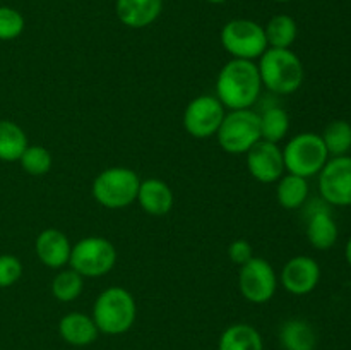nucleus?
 <instances>
[{
    "instance_id": "20e7f679",
    "label": "nucleus",
    "mask_w": 351,
    "mask_h": 350,
    "mask_svg": "<svg viewBox=\"0 0 351 350\" xmlns=\"http://www.w3.org/2000/svg\"><path fill=\"white\" fill-rule=\"evenodd\" d=\"M141 178L127 167H110L99 172L91 185L93 198L108 209H123L137 199Z\"/></svg>"
},
{
    "instance_id": "b1692460",
    "label": "nucleus",
    "mask_w": 351,
    "mask_h": 350,
    "mask_svg": "<svg viewBox=\"0 0 351 350\" xmlns=\"http://www.w3.org/2000/svg\"><path fill=\"white\" fill-rule=\"evenodd\" d=\"M261 139L280 144L290 130V115L281 106H269L259 113Z\"/></svg>"
},
{
    "instance_id": "ddd939ff",
    "label": "nucleus",
    "mask_w": 351,
    "mask_h": 350,
    "mask_svg": "<svg viewBox=\"0 0 351 350\" xmlns=\"http://www.w3.org/2000/svg\"><path fill=\"white\" fill-rule=\"evenodd\" d=\"M278 280L288 294L307 295L321 281V266L311 256H293L285 263Z\"/></svg>"
},
{
    "instance_id": "9b49d317",
    "label": "nucleus",
    "mask_w": 351,
    "mask_h": 350,
    "mask_svg": "<svg viewBox=\"0 0 351 350\" xmlns=\"http://www.w3.org/2000/svg\"><path fill=\"white\" fill-rule=\"evenodd\" d=\"M319 192L329 206H351V156L329 158L319 172Z\"/></svg>"
},
{
    "instance_id": "7ed1b4c3",
    "label": "nucleus",
    "mask_w": 351,
    "mask_h": 350,
    "mask_svg": "<svg viewBox=\"0 0 351 350\" xmlns=\"http://www.w3.org/2000/svg\"><path fill=\"white\" fill-rule=\"evenodd\" d=\"M91 318L95 319L99 333H105L110 336L123 335L136 323V299L123 287L105 288L96 297Z\"/></svg>"
},
{
    "instance_id": "f8f14e48",
    "label": "nucleus",
    "mask_w": 351,
    "mask_h": 350,
    "mask_svg": "<svg viewBox=\"0 0 351 350\" xmlns=\"http://www.w3.org/2000/svg\"><path fill=\"white\" fill-rule=\"evenodd\" d=\"M245 154L249 174L261 184H274L287 174L280 144L261 139Z\"/></svg>"
},
{
    "instance_id": "cd10ccee",
    "label": "nucleus",
    "mask_w": 351,
    "mask_h": 350,
    "mask_svg": "<svg viewBox=\"0 0 351 350\" xmlns=\"http://www.w3.org/2000/svg\"><path fill=\"white\" fill-rule=\"evenodd\" d=\"M24 26V16L14 7L2 5L0 7V41H10L16 40L23 34Z\"/></svg>"
},
{
    "instance_id": "1a4fd4ad",
    "label": "nucleus",
    "mask_w": 351,
    "mask_h": 350,
    "mask_svg": "<svg viewBox=\"0 0 351 350\" xmlns=\"http://www.w3.org/2000/svg\"><path fill=\"white\" fill-rule=\"evenodd\" d=\"M278 275L273 264L264 257L254 256L249 263L240 266L239 290L245 301L252 304H266L278 290Z\"/></svg>"
},
{
    "instance_id": "a211bd4d",
    "label": "nucleus",
    "mask_w": 351,
    "mask_h": 350,
    "mask_svg": "<svg viewBox=\"0 0 351 350\" xmlns=\"http://www.w3.org/2000/svg\"><path fill=\"white\" fill-rule=\"evenodd\" d=\"M58 335L69 345L86 347L98 338L99 329L89 314L69 312L58 321Z\"/></svg>"
},
{
    "instance_id": "a878e982",
    "label": "nucleus",
    "mask_w": 351,
    "mask_h": 350,
    "mask_svg": "<svg viewBox=\"0 0 351 350\" xmlns=\"http://www.w3.org/2000/svg\"><path fill=\"white\" fill-rule=\"evenodd\" d=\"M84 290V277L75 270L62 268L51 280V294L58 302H72Z\"/></svg>"
},
{
    "instance_id": "0eeeda50",
    "label": "nucleus",
    "mask_w": 351,
    "mask_h": 350,
    "mask_svg": "<svg viewBox=\"0 0 351 350\" xmlns=\"http://www.w3.org/2000/svg\"><path fill=\"white\" fill-rule=\"evenodd\" d=\"M216 137L226 153L245 154L257 141H261L259 113L252 108L228 110Z\"/></svg>"
},
{
    "instance_id": "f03ea898",
    "label": "nucleus",
    "mask_w": 351,
    "mask_h": 350,
    "mask_svg": "<svg viewBox=\"0 0 351 350\" xmlns=\"http://www.w3.org/2000/svg\"><path fill=\"white\" fill-rule=\"evenodd\" d=\"M257 69L264 88L276 95H293L304 84V64L291 48H267L261 55Z\"/></svg>"
},
{
    "instance_id": "6ab92c4d",
    "label": "nucleus",
    "mask_w": 351,
    "mask_h": 350,
    "mask_svg": "<svg viewBox=\"0 0 351 350\" xmlns=\"http://www.w3.org/2000/svg\"><path fill=\"white\" fill-rule=\"evenodd\" d=\"M278 340L283 350H314L317 345V333L305 319H288L280 326Z\"/></svg>"
},
{
    "instance_id": "9d476101",
    "label": "nucleus",
    "mask_w": 351,
    "mask_h": 350,
    "mask_svg": "<svg viewBox=\"0 0 351 350\" xmlns=\"http://www.w3.org/2000/svg\"><path fill=\"white\" fill-rule=\"evenodd\" d=\"M225 115L226 108L215 95H202L185 106L182 122L189 136L195 139H208L216 136Z\"/></svg>"
},
{
    "instance_id": "f3484780",
    "label": "nucleus",
    "mask_w": 351,
    "mask_h": 350,
    "mask_svg": "<svg viewBox=\"0 0 351 350\" xmlns=\"http://www.w3.org/2000/svg\"><path fill=\"white\" fill-rule=\"evenodd\" d=\"M136 201L147 215L165 216L173 208L175 196L170 185L161 178H146L141 180Z\"/></svg>"
},
{
    "instance_id": "2f4dec72",
    "label": "nucleus",
    "mask_w": 351,
    "mask_h": 350,
    "mask_svg": "<svg viewBox=\"0 0 351 350\" xmlns=\"http://www.w3.org/2000/svg\"><path fill=\"white\" fill-rule=\"evenodd\" d=\"M206 2H209V3H225L226 0H206Z\"/></svg>"
},
{
    "instance_id": "dca6fc26",
    "label": "nucleus",
    "mask_w": 351,
    "mask_h": 350,
    "mask_svg": "<svg viewBox=\"0 0 351 350\" xmlns=\"http://www.w3.org/2000/svg\"><path fill=\"white\" fill-rule=\"evenodd\" d=\"M163 10V0H117L115 12L120 23L132 30L151 26Z\"/></svg>"
},
{
    "instance_id": "f257e3e1",
    "label": "nucleus",
    "mask_w": 351,
    "mask_h": 350,
    "mask_svg": "<svg viewBox=\"0 0 351 350\" xmlns=\"http://www.w3.org/2000/svg\"><path fill=\"white\" fill-rule=\"evenodd\" d=\"M263 89L259 69L252 60L232 58L216 78V98L226 110L252 108Z\"/></svg>"
},
{
    "instance_id": "c85d7f7f",
    "label": "nucleus",
    "mask_w": 351,
    "mask_h": 350,
    "mask_svg": "<svg viewBox=\"0 0 351 350\" xmlns=\"http://www.w3.org/2000/svg\"><path fill=\"white\" fill-rule=\"evenodd\" d=\"M23 263L14 254H0V288H9L23 277Z\"/></svg>"
},
{
    "instance_id": "393cba45",
    "label": "nucleus",
    "mask_w": 351,
    "mask_h": 350,
    "mask_svg": "<svg viewBox=\"0 0 351 350\" xmlns=\"http://www.w3.org/2000/svg\"><path fill=\"white\" fill-rule=\"evenodd\" d=\"M329 158L346 156L351 151V124L346 120H332L321 134Z\"/></svg>"
},
{
    "instance_id": "7c9ffc66",
    "label": "nucleus",
    "mask_w": 351,
    "mask_h": 350,
    "mask_svg": "<svg viewBox=\"0 0 351 350\" xmlns=\"http://www.w3.org/2000/svg\"><path fill=\"white\" fill-rule=\"evenodd\" d=\"M345 257H346V261H348V264L351 266V237L348 239V242H346V247H345Z\"/></svg>"
},
{
    "instance_id": "412c9836",
    "label": "nucleus",
    "mask_w": 351,
    "mask_h": 350,
    "mask_svg": "<svg viewBox=\"0 0 351 350\" xmlns=\"http://www.w3.org/2000/svg\"><path fill=\"white\" fill-rule=\"evenodd\" d=\"M276 199L285 209H298L305 206L308 199V178L287 172L276 182Z\"/></svg>"
},
{
    "instance_id": "2eb2a0df",
    "label": "nucleus",
    "mask_w": 351,
    "mask_h": 350,
    "mask_svg": "<svg viewBox=\"0 0 351 350\" xmlns=\"http://www.w3.org/2000/svg\"><path fill=\"white\" fill-rule=\"evenodd\" d=\"M34 250L41 263L51 270H62L71 259L72 244L69 237L58 229H45L38 233Z\"/></svg>"
},
{
    "instance_id": "473e14b6",
    "label": "nucleus",
    "mask_w": 351,
    "mask_h": 350,
    "mask_svg": "<svg viewBox=\"0 0 351 350\" xmlns=\"http://www.w3.org/2000/svg\"><path fill=\"white\" fill-rule=\"evenodd\" d=\"M274 2H280V3H287V2H291V0H274Z\"/></svg>"
},
{
    "instance_id": "6e6552de",
    "label": "nucleus",
    "mask_w": 351,
    "mask_h": 350,
    "mask_svg": "<svg viewBox=\"0 0 351 350\" xmlns=\"http://www.w3.org/2000/svg\"><path fill=\"white\" fill-rule=\"evenodd\" d=\"M219 40L223 48L233 58H242V60H259L261 55L269 48L264 26L243 17L228 21L223 26Z\"/></svg>"
},
{
    "instance_id": "423d86ee",
    "label": "nucleus",
    "mask_w": 351,
    "mask_h": 350,
    "mask_svg": "<svg viewBox=\"0 0 351 350\" xmlns=\"http://www.w3.org/2000/svg\"><path fill=\"white\" fill-rule=\"evenodd\" d=\"M117 263V249L108 239L98 235L84 237L72 244L69 266L84 278L108 275Z\"/></svg>"
},
{
    "instance_id": "5701e85b",
    "label": "nucleus",
    "mask_w": 351,
    "mask_h": 350,
    "mask_svg": "<svg viewBox=\"0 0 351 350\" xmlns=\"http://www.w3.org/2000/svg\"><path fill=\"white\" fill-rule=\"evenodd\" d=\"M267 47L269 48H291L297 41L298 24L288 14H276L264 26Z\"/></svg>"
},
{
    "instance_id": "39448f33",
    "label": "nucleus",
    "mask_w": 351,
    "mask_h": 350,
    "mask_svg": "<svg viewBox=\"0 0 351 350\" xmlns=\"http://www.w3.org/2000/svg\"><path fill=\"white\" fill-rule=\"evenodd\" d=\"M285 170L288 174L311 178L328 163L329 153L324 146L321 134L300 132L291 137L283 148Z\"/></svg>"
},
{
    "instance_id": "aec40b11",
    "label": "nucleus",
    "mask_w": 351,
    "mask_h": 350,
    "mask_svg": "<svg viewBox=\"0 0 351 350\" xmlns=\"http://www.w3.org/2000/svg\"><path fill=\"white\" fill-rule=\"evenodd\" d=\"M218 350H264V340L252 325L235 323L221 333Z\"/></svg>"
},
{
    "instance_id": "4be33fe9",
    "label": "nucleus",
    "mask_w": 351,
    "mask_h": 350,
    "mask_svg": "<svg viewBox=\"0 0 351 350\" xmlns=\"http://www.w3.org/2000/svg\"><path fill=\"white\" fill-rule=\"evenodd\" d=\"M27 146V136L19 124L7 119L0 120V160L19 161Z\"/></svg>"
},
{
    "instance_id": "bb28decb",
    "label": "nucleus",
    "mask_w": 351,
    "mask_h": 350,
    "mask_svg": "<svg viewBox=\"0 0 351 350\" xmlns=\"http://www.w3.org/2000/svg\"><path fill=\"white\" fill-rule=\"evenodd\" d=\"M19 163L26 174L34 175V177H41V175H47L51 170L53 158H51V153L45 146L29 144L24 150V153L21 154Z\"/></svg>"
},
{
    "instance_id": "c756f323",
    "label": "nucleus",
    "mask_w": 351,
    "mask_h": 350,
    "mask_svg": "<svg viewBox=\"0 0 351 350\" xmlns=\"http://www.w3.org/2000/svg\"><path fill=\"white\" fill-rule=\"evenodd\" d=\"M228 257L232 259V263L243 266L245 263H249L254 257V247L249 240L245 239H237L230 244L228 247Z\"/></svg>"
},
{
    "instance_id": "4468645a",
    "label": "nucleus",
    "mask_w": 351,
    "mask_h": 350,
    "mask_svg": "<svg viewBox=\"0 0 351 350\" xmlns=\"http://www.w3.org/2000/svg\"><path fill=\"white\" fill-rule=\"evenodd\" d=\"M307 233L308 242L317 250H328L338 242V223L332 218L329 205L324 199H314L307 206Z\"/></svg>"
}]
</instances>
